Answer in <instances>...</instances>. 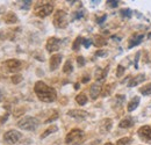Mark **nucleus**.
Listing matches in <instances>:
<instances>
[{
  "label": "nucleus",
  "instance_id": "f257e3e1",
  "mask_svg": "<svg viewBox=\"0 0 151 145\" xmlns=\"http://www.w3.org/2000/svg\"><path fill=\"white\" fill-rule=\"evenodd\" d=\"M34 91H35L36 95L38 96V99L41 101H43V102H48L49 103V102H52V101L56 100V91L52 87L48 86L43 81H37L35 84Z\"/></svg>",
  "mask_w": 151,
  "mask_h": 145
},
{
  "label": "nucleus",
  "instance_id": "f03ea898",
  "mask_svg": "<svg viewBox=\"0 0 151 145\" xmlns=\"http://www.w3.org/2000/svg\"><path fill=\"white\" fill-rule=\"evenodd\" d=\"M18 127L22 130H28V131H33L38 127V121L35 117H30V116H26L23 118H21L18 122Z\"/></svg>",
  "mask_w": 151,
  "mask_h": 145
},
{
  "label": "nucleus",
  "instance_id": "7ed1b4c3",
  "mask_svg": "<svg viewBox=\"0 0 151 145\" xmlns=\"http://www.w3.org/2000/svg\"><path fill=\"white\" fill-rule=\"evenodd\" d=\"M83 138H84V131L83 130H80V129H72L66 135L65 142H66V144L77 145L83 141Z\"/></svg>",
  "mask_w": 151,
  "mask_h": 145
},
{
  "label": "nucleus",
  "instance_id": "20e7f679",
  "mask_svg": "<svg viewBox=\"0 0 151 145\" xmlns=\"http://www.w3.org/2000/svg\"><path fill=\"white\" fill-rule=\"evenodd\" d=\"M52 11H54V5L51 2H47V4H42V5H40V2H38V5L35 6V14L40 18H45V17L50 15L52 13Z\"/></svg>",
  "mask_w": 151,
  "mask_h": 145
},
{
  "label": "nucleus",
  "instance_id": "39448f33",
  "mask_svg": "<svg viewBox=\"0 0 151 145\" xmlns=\"http://www.w3.org/2000/svg\"><path fill=\"white\" fill-rule=\"evenodd\" d=\"M54 24L57 28H65L68 26V14L64 11L58 9L54 15Z\"/></svg>",
  "mask_w": 151,
  "mask_h": 145
},
{
  "label": "nucleus",
  "instance_id": "423d86ee",
  "mask_svg": "<svg viewBox=\"0 0 151 145\" xmlns=\"http://www.w3.org/2000/svg\"><path fill=\"white\" fill-rule=\"evenodd\" d=\"M21 134L17 130H9L7 131L5 135H4V141L7 143V144H14L17 143L18 141L21 139Z\"/></svg>",
  "mask_w": 151,
  "mask_h": 145
},
{
  "label": "nucleus",
  "instance_id": "0eeeda50",
  "mask_svg": "<svg viewBox=\"0 0 151 145\" xmlns=\"http://www.w3.org/2000/svg\"><path fill=\"white\" fill-rule=\"evenodd\" d=\"M139 138L147 143H151V127L149 126H144V127H141L137 131Z\"/></svg>",
  "mask_w": 151,
  "mask_h": 145
},
{
  "label": "nucleus",
  "instance_id": "6e6552de",
  "mask_svg": "<svg viewBox=\"0 0 151 145\" xmlns=\"http://www.w3.org/2000/svg\"><path fill=\"white\" fill-rule=\"evenodd\" d=\"M59 45H60V41L56 38V37H50L48 41H47V50L49 52H54V51H57L59 49Z\"/></svg>",
  "mask_w": 151,
  "mask_h": 145
},
{
  "label": "nucleus",
  "instance_id": "1a4fd4ad",
  "mask_svg": "<svg viewBox=\"0 0 151 145\" xmlns=\"http://www.w3.org/2000/svg\"><path fill=\"white\" fill-rule=\"evenodd\" d=\"M68 115L76 120H84L88 116V113L85 110H80V109H71L68 111Z\"/></svg>",
  "mask_w": 151,
  "mask_h": 145
},
{
  "label": "nucleus",
  "instance_id": "9d476101",
  "mask_svg": "<svg viewBox=\"0 0 151 145\" xmlns=\"http://www.w3.org/2000/svg\"><path fill=\"white\" fill-rule=\"evenodd\" d=\"M5 66L7 67L8 71H18L21 67V62L19 59H8L5 62Z\"/></svg>",
  "mask_w": 151,
  "mask_h": 145
},
{
  "label": "nucleus",
  "instance_id": "9b49d317",
  "mask_svg": "<svg viewBox=\"0 0 151 145\" xmlns=\"http://www.w3.org/2000/svg\"><path fill=\"white\" fill-rule=\"evenodd\" d=\"M62 62V55L57 54V55H52L51 58H50V70L51 71H55L57 67L59 66Z\"/></svg>",
  "mask_w": 151,
  "mask_h": 145
},
{
  "label": "nucleus",
  "instance_id": "f8f14e48",
  "mask_svg": "<svg viewBox=\"0 0 151 145\" xmlns=\"http://www.w3.org/2000/svg\"><path fill=\"white\" fill-rule=\"evenodd\" d=\"M101 87L98 85V84H93L92 86H91V88H90V95H91V98L95 100L100 94H101Z\"/></svg>",
  "mask_w": 151,
  "mask_h": 145
},
{
  "label": "nucleus",
  "instance_id": "ddd939ff",
  "mask_svg": "<svg viewBox=\"0 0 151 145\" xmlns=\"http://www.w3.org/2000/svg\"><path fill=\"white\" fill-rule=\"evenodd\" d=\"M144 38V35L143 34H138V35H135V36L130 38V41H129V44H128V48L130 49V48H134V47H136V45H138L141 42H142V39Z\"/></svg>",
  "mask_w": 151,
  "mask_h": 145
},
{
  "label": "nucleus",
  "instance_id": "4468645a",
  "mask_svg": "<svg viewBox=\"0 0 151 145\" xmlns=\"http://www.w3.org/2000/svg\"><path fill=\"white\" fill-rule=\"evenodd\" d=\"M144 80H145V75L141 73V74L136 75L135 78H132V81L128 84V86H129V87H134V86H136V85H138V84L143 83Z\"/></svg>",
  "mask_w": 151,
  "mask_h": 145
},
{
  "label": "nucleus",
  "instance_id": "2eb2a0df",
  "mask_svg": "<svg viewBox=\"0 0 151 145\" xmlns=\"http://www.w3.org/2000/svg\"><path fill=\"white\" fill-rule=\"evenodd\" d=\"M4 21L6 22V23H15V22H18V17L14 14V13H12V12H9V13H6L4 17Z\"/></svg>",
  "mask_w": 151,
  "mask_h": 145
},
{
  "label": "nucleus",
  "instance_id": "dca6fc26",
  "mask_svg": "<svg viewBox=\"0 0 151 145\" xmlns=\"http://www.w3.org/2000/svg\"><path fill=\"white\" fill-rule=\"evenodd\" d=\"M138 105H139V96H135V98H132V100L129 101V103H128V111H132V110H135V109L138 107Z\"/></svg>",
  "mask_w": 151,
  "mask_h": 145
},
{
  "label": "nucleus",
  "instance_id": "f3484780",
  "mask_svg": "<svg viewBox=\"0 0 151 145\" xmlns=\"http://www.w3.org/2000/svg\"><path fill=\"white\" fill-rule=\"evenodd\" d=\"M132 124H134V120H132V117H126V118H123L121 122H120V124H119V127L122 128V129H126V128H130L132 127Z\"/></svg>",
  "mask_w": 151,
  "mask_h": 145
},
{
  "label": "nucleus",
  "instance_id": "a211bd4d",
  "mask_svg": "<svg viewBox=\"0 0 151 145\" xmlns=\"http://www.w3.org/2000/svg\"><path fill=\"white\" fill-rule=\"evenodd\" d=\"M111 129H112V120L111 118H106V120H104L101 122V130L104 132H107Z\"/></svg>",
  "mask_w": 151,
  "mask_h": 145
},
{
  "label": "nucleus",
  "instance_id": "6ab92c4d",
  "mask_svg": "<svg viewBox=\"0 0 151 145\" xmlns=\"http://www.w3.org/2000/svg\"><path fill=\"white\" fill-rule=\"evenodd\" d=\"M106 74H107V69L106 70H104V69H96V71H95V79L99 80V81H101V80H104L106 78Z\"/></svg>",
  "mask_w": 151,
  "mask_h": 145
},
{
  "label": "nucleus",
  "instance_id": "aec40b11",
  "mask_svg": "<svg viewBox=\"0 0 151 145\" xmlns=\"http://www.w3.org/2000/svg\"><path fill=\"white\" fill-rule=\"evenodd\" d=\"M57 130H58V128L57 126H50V127L48 128L42 135H41V138H45V137H48L49 135H51V134H54V132H56Z\"/></svg>",
  "mask_w": 151,
  "mask_h": 145
},
{
  "label": "nucleus",
  "instance_id": "412c9836",
  "mask_svg": "<svg viewBox=\"0 0 151 145\" xmlns=\"http://www.w3.org/2000/svg\"><path fill=\"white\" fill-rule=\"evenodd\" d=\"M76 101H77L78 105L84 106V105L87 102V96H86L84 93H80V94H78V95L76 96Z\"/></svg>",
  "mask_w": 151,
  "mask_h": 145
},
{
  "label": "nucleus",
  "instance_id": "4be33fe9",
  "mask_svg": "<svg viewBox=\"0 0 151 145\" xmlns=\"http://www.w3.org/2000/svg\"><path fill=\"white\" fill-rule=\"evenodd\" d=\"M83 41H84V38L81 36H78L76 38V41L73 42V45H72V49L77 51V50H79V48H80V44H83Z\"/></svg>",
  "mask_w": 151,
  "mask_h": 145
},
{
  "label": "nucleus",
  "instance_id": "5701e85b",
  "mask_svg": "<svg viewBox=\"0 0 151 145\" xmlns=\"http://www.w3.org/2000/svg\"><path fill=\"white\" fill-rule=\"evenodd\" d=\"M72 70H73V67H72V63H71V60H68V62L64 64L63 72L64 73H71L72 72Z\"/></svg>",
  "mask_w": 151,
  "mask_h": 145
},
{
  "label": "nucleus",
  "instance_id": "b1692460",
  "mask_svg": "<svg viewBox=\"0 0 151 145\" xmlns=\"http://www.w3.org/2000/svg\"><path fill=\"white\" fill-rule=\"evenodd\" d=\"M107 42H106V39L104 38V37L101 36H95V47H102V45H105Z\"/></svg>",
  "mask_w": 151,
  "mask_h": 145
},
{
  "label": "nucleus",
  "instance_id": "393cba45",
  "mask_svg": "<svg viewBox=\"0 0 151 145\" xmlns=\"http://www.w3.org/2000/svg\"><path fill=\"white\" fill-rule=\"evenodd\" d=\"M132 142V139L130 137H123V138H121V139L117 141L116 145H128V144H130Z\"/></svg>",
  "mask_w": 151,
  "mask_h": 145
},
{
  "label": "nucleus",
  "instance_id": "a878e982",
  "mask_svg": "<svg viewBox=\"0 0 151 145\" xmlns=\"http://www.w3.org/2000/svg\"><path fill=\"white\" fill-rule=\"evenodd\" d=\"M139 92L143 94V95H151V84H148L145 85L144 87H142Z\"/></svg>",
  "mask_w": 151,
  "mask_h": 145
},
{
  "label": "nucleus",
  "instance_id": "bb28decb",
  "mask_svg": "<svg viewBox=\"0 0 151 145\" xmlns=\"http://www.w3.org/2000/svg\"><path fill=\"white\" fill-rule=\"evenodd\" d=\"M120 13H121V15L124 17V18H126V17H127V18H130V17H132V11L128 9V8H127V9H126V8H124V9H121Z\"/></svg>",
  "mask_w": 151,
  "mask_h": 145
},
{
  "label": "nucleus",
  "instance_id": "cd10ccee",
  "mask_svg": "<svg viewBox=\"0 0 151 145\" xmlns=\"http://www.w3.org/2000/svg\"><path fill=\"white\" fill-rule=\"evenodd\" d=\"M112 91V87H111V85H106L105 87H104V91H101V94L104 95V96H106L107 94H109Z\"/></svg>",
  "mask_w": 151,
  "mask_h": 145
},
{
  "label": "nucleus",
  "instance_id": "c85d7f7f",
  "mask_svg": "<svg viewBox=\"0 0 151 145\" xmlns=\"http://www.w3.org/2000/svg\"><path fill=\"white\" fill-rule=\"evenodd\" d=\"M123 73H124V67H123L122 65H119V66H117V70H116V75L120 78V77L123 75Z\"/></svg>",
  "mask_w": 151,
  "mask_h": 145
},
{
  "label": "nucleus",
  "instance_id": "c756f323",
  "mask_svg": "<svg viewBox=\"0 0 151 145\" xmlns=\"http://www.w3.org/2000/svg\"><path fill=\"white\" fill-rule=\"evenodd\" d=\"M12 81H13V84H19V83L22 81V77L19 75V74L13 75V77H12Z\"/></svg>",
  "mask_w": 151,
  "mask_h": 145
},
{
  "label": "nucleus",
  "instance_id": "7c9ffc66",
  "mask_svg": "<svg viewBox=\"0 0 151 145\" xmlns=\"http://www.w3.org/2000/svg\"><path fill=\"white\" fill-rule=\"evenodd\" d=\"M107 5L111 6V7H117L119 1H116V0H108V1H107Z\"/></svg>",
  "mask_w": 151,
  "mask_h": 145
},
{
  "label": "nucleus",
  "instance_id": "2f4dec72",
  "mask_svg": "<svg viewBox=\"0 0 151 145\" xmlns=\"http://www.w3.org/2000/svg\"><path fill=\"white\" fill-rule=\"evenodd\" d=\"M77 63H78V66H84V65H85V59H84V57H78V58H77Z\"/></svg>",
  "mask_w": 151,
  "mask_h": 145
},
{
  "label": "nucleus",
  "instance_id": "473e14b6",
  "mask_svg": "<svg viewBox=\"0 0 151 145\" xmlns=\"http://www.w3.org/2000/svg\"><path fill=\"white\" fill-rule=\"evenodd\" d=\"M83 44H84V47H85V48H90V45L92 44V41H91V39H87V38H84Z\"/></svg>",
  "mask_w": 151,
  "mask_h": 145
},
{
  "label": "nucleus",
  "instance_id": "72a5a7b5",
  "mask_svg": "<svg viewBox=\"0 0 151 145\" xmlns=\"http://www.w3.org/2000/svg\"><path fill=\"white\" fill-rule=\"evenodd\" d=\"M84 11H80V12H76L75 13V17H73V19H81L83 17H84Z\"/></svg>",
  "mask_w": 151,
  "mask_h": 145
},
{
  "label": "nucleus",
  "instance_id": "f704fd0d",
  "mask_svg": "<svg viewBox=\"0 0 151 145\" xmlns=\"http://www.w3.org/2000/svg\"><path fill=\"white\" fill-rule=\"evenodd\" d=\"M106 19H107V15H102L101 18H98V19H96V22H98L99 24H101V23H102V22H104V21H105Z\"/></svg>",
  "mask_w": 151,
  "mask_h": 145
},
{
  "label": "nucleus",
  "instance_id": "c9c22d12",
  "mask_svg": "<svg viewBox=\"0 0 151 145\" xmlns=\"http://www.w3.org/2000/svg\"><path fill=\"white\" fill-rule=\"evenodd\" d=\"M96 56H100V57H101V56H106V55H107V51H106V50H99V51H96Z\"/></svg>",
  "mask_w": 151,
  "mask_h": 145
},
{
  "label": "nucleus",
  "instance_id": "e433bc0d",
  "mask_svg": "<svg viewBox=\"0 0 151 145\" xmlns=\"http://www.w3.org/2000/svg\"><path fill=\"white\" fill-rule=\"evenodd\" d=\"M22 4H23V6H22V8H28V7L30 6V4H32V1H23Z\"/></svg>",
  "mask_w": 151,
  "mask_h": 145
},
{
  "label": "nucleus",
  "instance_id": "4c0bfd02",
  "mask_svg": "<svg viewBox=\"0 0 151 145\" xmlns=\"http://www.w3.org/2000/svg\"><path fill=\"white\" fill-rule=\"evenodd\" d=\"M88 80H90V78H88V77H85V78L83 79V83H87Z\"/></svg>",
  "mask_w": 151,
  "mask_h": 145
},
{
  "label": "nucleus",
  "instance_id": "58836bf2",
  "mask_svg": "<svg viewBox=\"0 0 151 145\" xmlns=\"http://www.w3.org/2000/svg\"><path fill=\"white\" fill-rule=\"evenodd\" d=\"M75 88H76V90H78V88H79V84H76V85H75Z\"/></svg>",
  "mask_w": 151,
  "mask_h": 145
},
{
  "label": "nucleus",
  "instance_id": "ea45409f",
  "mask_svg": "<svg viewBox=\"0 0 151 145\" xmlns=\"http://www.w3.org/2000/svg\"><path fill=\"white\" fill-rule=\"evenodd\" d=\"M148 37H149V39H151V33H149V35H148Z\"/></svg>",
  "mask_w": 151,
  "mask_h": 145
},
{
  "label": "nucleus",
  "instance_id": "a19ab883",
  "mask_svg": "<svg viewBox=\"0 0 151 145\" xmlns=\"http://www.w3.org/2000/svg\"><path fill=\"white\" fill-rule=\"evenodd\" d=\"M105 145H113V144H112V143H106Z\"/></svg>",
  "mask_w": 151,
  "mask_h": 145
},
{
  "label": "nucleus",
  "instance_id": "79ce46f5",
  "mask_svg": "<svg viewBox=\"0 0 151 145\" xmlns=\"http://www.w3.org/2000/svg\"><path fill=\"white\" fill-rule=\"evenodd\" d=\"M0 13H1V11H0Z\"/></svg>",
  "mask_w": 151,
  "mask_h": 145
}]
</instances>
